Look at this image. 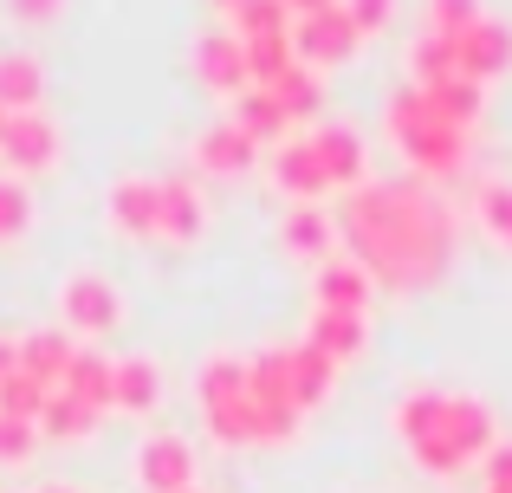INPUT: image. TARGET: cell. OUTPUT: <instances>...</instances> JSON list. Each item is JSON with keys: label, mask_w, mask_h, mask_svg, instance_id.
<instances>
[{"label": "cell", "mask_w": 512, "mask_h": 493, "mask_svg": "<svg viewBox=\"0 0 512 493\" xmlns=\"http://www.w3.org/2000/svg\"><path fill=\"white\" fill-rule=\"evenodd\" d=\"M344 234L357 247L363 273L376 286H396V292H409L415 279H435L448 247H454V228L441 221V208L422 202L409 182H370V189H357L344 208Z\"/></svg>", "instance_id": "1"}, {"label": "cell", "mask_w": 512, "mask_h": 493, "mask_svg": "<svg viewBox=\"0 0 512 493\" xmlns=\"http://www.w3.org/2000/svg\"><path fill=\"white\" fill-rule=\"evenodd\" d=\"M493 448H500V422H493V409L480 403V396H461V390H448V403H441V422H435V435H422V442L409 448V461L422 474H461V468H474V461H487Z\"/></svg>", "instance_id": "2"}, {"label": "cell", "mask_w": 512, "mask_h": 493, "mask_svg": "<svg viewBox=\"0 0 512 493\" xmlns=\"http://www.w3.org/2000/svg\"><path fill=\"white\" fill-rule=\"evenodd\" d=\"M383 124H389V137H396L402 163H415L422 176H454V169L467 163V130L441 124L422 85H402L396 98H389V117H383Z\"/></svg>", "instance_id": "3"}, {"label": "cell", "mask_w": 512, "mask_h": 493, "mask_svg": "<svg viewBox=\"0 0 512 493\" xmlns=\"http://www.w3.org/2000/svg\"><path fill=\"white\" fill-rule=\"evenodd\" d=\"M357 46H363V33H357V20L344 13V0H338V7L305 13V20L292 26V52H299V65H312V72L350 65V59H357Z\"/></svg>", "instance_id": "4"}, {"label": "cell", "mask_w": 512, "mask_h": 493, "mask_svg": "<svg viewBox=\"0 0 512 493\" xmlns=\"http://www.w3.org/2000/svg\"><path fill=\"white\" fill-rule=\"evenodd\" d=\"M130 474L143 493H195V448L175 429H150L130 455Z\"/></svg>", "instance_id": "5"}, {"label": "cell", "mask_w": 512, "mask_h": 493, "mask_svg": "<svg viewBox=\"0 0 512 493\" xmlns=\"http://www.w3.org/2000/svg\"><path fill=\"white\" fill-rule=\"evenodd\" d=\"M59 318L65 331H85V338H104V331L124 325V292L104 273H72L59 286Z\"/></svg>", "instance_id": "6"}, {"label": "cell", "mask_w": 512, "mask_h": 493, "mask_svg": "<svg viewBox=\"0 0 512 493\" xmlns=\"http://www.w3.org/2000/svg\"><path fill=\"white\" fill-rule=\"evenodd\" d=\"M104 221L124 241H163V182L156 176H117L104 195Z\"/></svg>", "instance_id": "7"}, {"label": "cell", "mask_w": 512, "mask_h": 493, "mask_svg": "<svg viewBox=\"0 0 512 493\" xmlns=\"http://www.w3.org/2000/svg\"><path fill=\"white\" fill-rule=\"evenodd\" d=\"M0 163H7V176H46V169H59V124H52L46 111H20L7 117V137H0Z\"/></svg>", "instance_id": "8"}, {"label": "cell", "mask_w": 512, "mask_h": 493, "mask_svg": "<svg viewBox=\"0 0 512 493\" xmlns=\"http://www.w3.org/2000/svg\"><path fill=\"white\" fill-rule=\"evenodd\" d=\"M266 176H273V189L286 195L292 208H318L331 195V176H325V163L312 156V143L305 137H286L273 150V163H266Z\"/></svg>", "instance_id": "9"}, {"label": "cell", "mask_w": 512, "mask_h": 493, "mask_svg": "<svg viewBox=\"0 0 512 493\" xmlns=\"http://www.w3.org/2000/svg\"><path fill=\"white\" fill-rule=\"evenodd\" d=\"M312 156L325 163V176H331V189H350L357 195L363 189V169H370V150H363V137L350 124H331V117H318L312 124Z\"/></svg>", "instance_id": "10"}, {"label": "cell", "mask_w": 512, "mask_h": 493, "mask_svg": "<svg viewBox=\"0 0 512 493\" xmlns=\"http://www.w3.org/2000/svg\"><path fill=\"white\" fill-rule=\"evenodd\" d=\"M195 78H201L208 91H221V98H240V91H253L247 39H234V33H201V39H195Z\"/></svg>", "instance_id": "11"}, {"label": "cell", "mask_w": 512, "mask_h": 493, "mask_svg": "<svg viewBox=\"0 0 512 493\" xmlns=\"http://www.w3.org/2000/svg\"><path fill=\"white\" fill-rule=\"evenodd\" d=\"M253 156H260V143H253L247 130H234V117H227V124H208L195 143H188V163H195L201 176H221V182L247 176Z\"/></svg>", "instance_id": "12"}, {"label": "cell", "mask_w": 512, "mask_h": 493, "mask_svg": "<svg viewBox=\"0 0 512 493\" xmlns=\"http://www.w3.org/2000/svg\"><path fill=\"white\" fill-rule=\"evenodd\" d=\"M454 52H461V78H474V85H493V78L512 72V26L487 13L480 26H467V33L454 39Z\"/></svg>", "instance_id": "13"}, {"label": "cell", "mask_w": 512, "mask_h": 493, "mask_svg": "<svg viewBox=\"0 0 512 493\" xmlns=\"http://www.w3.org/2000/svg\"><path fill=\"white\" fill-rule=\"evenodd\" d=\"M208 234V202H201L195 176H163V241L195 247Z\"/></svg>", "instance_id": "14"}, {"label": "cell", "mask_w": 512, "mask_h": 493, "mask_svg": "<svg viewBox=\"0 0 512 493\" xmlns=\"http://www.w3.org/2000/svg\"><path fill=\"white\" fill-rule=\"evenodd\" d=\"M39 104H46V65H39V52L7 46L0 52V111L20 117V111H39Z\"/></svg>", "instance_id": "15"}, {"label": "cell", "mask_w": 512, "mask_h": 493, "mask_svg": "<svg viewBox=\"0 0 512 493\" xmlns=\"http://www.w3.org/2000/svg\"><path fill=\"white\" fill-rule=\"evenodd\" d=\"M305 344H312V351H325L331 364H350V357L370 344V318H363V312H325V305H312Z\"/></svg>", "instance_id": "16"}, {"label": "cell", "mask_w": 512, "mask_h": 493, "mask_svg": "<svg viewBox=\"0 0 512 493\" xmlns=\"http://www.w3.org/2000/svg\"><path fill=\"white\" fill-rule=\"evenodd\" d=\"M286 370H292V403L299 409H325L338 390V364L312 344H286Z\"/></svg>", "instance_id": "17"}, {"label": "cell", "mask_w": 512, "mask_h": 493, "mask_svg": "<svg viewBox=\"0 0 512 493\" xmlns=\"http://www.w3.org/2000/svg\"><path fill=\"white\" fill-rule=\"evenodd\" d=\"M370 292H376V279L363 273L357 260L318 266V305H325V312H370Z\"/></svg>", "instance_id": "18"}, {"label": "cell", "mask_w": 512, "mask_h": 493, "mask_svg": "<svg viewBox=\"0 0 512 493\" xmlns=\"http://www.w3.org/2000/svg\"><path fill=\"white\" fill-rule=\"evenodd\" d=\"M72 357H78V344L65 338V331H26V338H20V370H26V377H39L46 390H59V383H65Z\"/></svg>", "instance_id": "19"}, {"label": "cell", "mask_w": 512, "mask_h": 493, "mask_svg": "<svg viewBox=\"0 0 512 493\" xmlns=\"http://www.w3.org/2000/svg\"><path fill=\"white\" fill-rule=\"evenodd\" d=\"M331 241H338V221H331L325 208H292L286 228H279V247H286L292 260H312V266H325Z\"/></svg>", "instance_id": "20"}, {"label": "cell", "mask_w": 512, "mask_h": 493, "mask_svg": "<svg viewBox=\"0 0 512 493\" xmlns=\"http://www.w3.org/2000/svg\"><path fill=\"white\" fill-rule=\"evenodd\" d=\"M163 403V370L150 357H117V390H111V409L124 416H150Z\"/></svg>", "instance_id": "21"}, {"label": "cell", "mask_w": 512, "mask_h": 493, "mask_svg": "<svg viewBox=\"0 0 512 493\" xmlns=\"http://www.w3.org/2000/svg\"><path fill=\"white\" fill-rule=\"evenodd\" d=\"M247 357H208V364L195 370V403L201 409H227V403H247Z\"/></svg>", "instance_id": "22"}, {"label": "cell", "mask_w": 512, "mask_h": 493, "mask_svg": "<svg viewBox=\"0 0 512 493\" xmlns=\"http://www.w3.org/2000/svg\"><path fill=\"white\" fill-rule=\"evenodd\" d=\"M59 390L78 396L85 409H98V416H104V409H111V390H117V364H111V357H98V351H78Z\"/></svg>", "instance_id": "23"}, {"label": "cell", "mask_w": 512, "mask_h": 493, "mask_svg": "<svg viewBox=\"0 0 512 493\" xmlns=\"http://www.w3.org/2000/svg\"><path fill=\"white\" fill-rule=\"evenodd\" d=\"M448 78H461V52H454V39H441V33H415V46H409V85L441 91Z\"/></svg>", "instance_id": "24"}, {"label": "cell", "mask_w": 512, "mask_h": 493, "mask_svg": "<svg viewBox=\"0 0 512 493\" xmlns=\"http://www.w3.org/2000/svg\"><path fill=\"white\" fill-rule=\"evenodd\" d=\"M234 130H247L253 143H273V150H279V143H286V130H292V117L279 111L273 91L253 85V91H240V98H234Z\"/></svg>", "instance_id": "25"}, {"label": "cell", "mask_w": 512, "mask_h": 493, "mask_svg": "<svg viewBox=\"0 0 512 493\" xmlns=\"http://www.w3.org/2000/svg\"><path fill=\"white\" fill-rule=\"evenodd\" d=\"M39 435H52V442H91V435H98V409H85L78 396L52 390L46 409H39Z\"/></svg>", "instance_id": "26"}, {"label": "cell", "mask_w": 512, "mask_h": 493, "mask_svg": "<svg viewBox=\"0 0 512 493\" xmlns=\"http://www.w3.org/2000/svg\"><path fill=\"white\" fill-rule=\"evenodd\" d=\"M273 98H279V111H286L292 124H318V111H325V78H318L312 65H292V72L273 85Z\"/></svg>", "instance_id": "27"}, {"label": "cell", "mask_w": 512, "mask_h": 493, "mask_svg": "<svg viewBox=\"0 0 512 493\" xmlns=\"http://www.w3.org/2000/svg\"><path fill=\"white\" fill-rule=\"evenodd\" d=\"M474 228L487 234L500 253H512V182H480V195H474Z\"/></svg>", "instance_id": "28"}, {"label": "cell", "mask_w": 512, "mask_h": 493, "mask_svg": "<svg viewBox=\"0 0 512 493\" xmlns=\"http://www.w3.org/2000/svg\"><path fill=\"white\" fill-rule=\"evenodd\" d=\"M428 104H435L441 124L474 130V124H480V111H487V85H474V78H448L441 91H428Z\"/></svg>", "instance_id": "29"}, {"label": "cell", "mask_w": 512, "mask_h": 493, "mask_svg": "<svg viewBox=\"0 0 512 493\" xmlns=\"http://www.w3.org/2000/svg\"><path fill=\"white\" fill-rule=\"evenodd\" d=\"M299 65V52H292V33H279V39H247V72H253V85L260 91H273L279 78Z\"/></svg>", "instance_id": "30"}, {"label": "cell", "mask_w": 512, "mask_h": 493, "mask_svg": "<svg viewBox=\"0 0 512 493\" xmlns=\"http://www.w3.org/2000/svg\"><path fill=\"white\" fill-rule=\"evenodd\" d=\"M279 33H292L286 0H240L234 7V39H279Z\"/></svg>", "instance_id": "31"}, {"label": "cell", "mask_w": 512, "mask_h": 493, "mask_svg": "<svg viewBox=\"0 0 512 493\" xmlns=\"http://www.w3.org/2000/svg\"><path fill=\"white\" fill-rule=\"evenodd\" d=\"M46 383L39 377H26V370H7L0 377V416H13V422H39V409H46Z\"/></svg>", "instance_id": "32"}, {"label": "cell", "mask_w": 512, "mask_h": 493, "mask_svg": "<svg viewBox=\"0 0 512 493\" xmlns=\"http://www.w3.org/2000/svg\"><path fill=\"white\" fill-rule=\"evenodd\" d=\"M422 13H428V33L461 39L467 26H480V20H487V0H422Z\"/></svg>", "instance_id": "33"}, {"label": "cell", "mask_w": 512, "mask_h": 493, "mask_svg": "<svg viewBox=\"0 0 512 493\" xmlns=\"http://www.w3.org/2000/svg\"><path fill=\"white\" fill-rule=\"evenodd\" d=\"M26 228H33V195L20 176H0V247L26 241Z\"/></svg>", "instance_id": "34"}, {"label": "cell", "mask_w": 512, "mask_h": 493, "mask_svg": "<svg viewBox=\"0 0 512 493\" xmlns=\"http://www.w3.org/2000/svg\"><path fill=\"white\" fill-rule=\"evenodd\" d=\"M39 448V422H13L0 416V468H26Z\"/></svg>", "instance_id": "35"}, {"label": "cell", "mask_w": 512, "mask_h": 493, "mask_svg": "<svg viewBox=\"0 0 512 493\" xmlns=\"http://www.w3.org/2000/svg\"><path fill=\"white\" fill-rule=\"evenodd\" d=\"M344 13L357 20V33H363V39H376V33H389V26H396L402 0H344Z\"/></svg>", "instance_id": "36"}, {"label": "cell", "mask_w": 512, "mask_h": 493, "mask_svg": "<svg viewBox=\"0 0 512 493\" xmlns=\"http://www.w3.org/2000/svg\"><path fill=\"white\" fill-rule=\"evenodd\" d=\"M0 7H7V20H20V26H59L65 0H0Z\"/></svg>", "instance_id": "37"}, {"label": "cell", "mask_w": 512, "mask_h": 493, "mask_svg": "<svg viewBox=\"0 0 512 493\" xmlns=\"http://www.w3.org/2000/svg\"><path fill=\"white\" fill-rule=\"evenodd\" d=\"M487 493H512V448H493L487 455Z\"/></svg>", "instance_id": "38"}, {"label": "cell", "mask_w": 512, "mask_h": 493, "mask_svg": "<svg viewBox=\"0 0 512 493\" xmlns=\"http://www.w3.org/2000/svg\"><path fill=\"white\" fill-rule=\"evenodd\" d=\"M7 370H20V338H0V377Z\"/></svg>", "instance_id": "39"}, {"label": "cell", "mask_w": 512, "mask_h": 493, "mask_svg": "<svg viewBox=\"0 0 512 493\" xmlns=\"http://www.w3.org/2000/svg\"><path fill=\"white\" fill-rule=\"evenodd\" d=\"M286 7H292V13L305 20V13H318V7H338V0H286Z\"/></svg>", "instance_id": "40"}, {"label": "cell", "mask_w": 512, "mask_h": 493, "mask_svg": "<svg viewBox=\"0 0 512 493\" xmlns=\"http://www.w3.org/2000/svg\"><path fill=\"white\" fill-rule=\"evenodd\" d=\"M39 493H78V487H39Z\"/></svg>", "instance_id": "41"}, {"label": "cell", "mask_w": 512, "mask_h": 493, "mask_svg": "<svg viewBox=\"0 0 512 493\" xmlns=\"http://www.w3.org/2000/svg\"><path fill=\"white\" fill-rule=\"evenodd\" d=\"M214 7H227V13H234V7H240V0H214Z\"/></svg>", "instance_id": "42"}, {"label": "cell", "mask_w": 512, "mask_h": 493, "mask_svg": "<svg viewBox=\"0 0 512 493\" xmlns=\"http://www.w3.org/2000/svg\"><path fill=\"white\" fill-rule=\"evenodd\" d=\"M0 137H7V111H0Z\"/></svg>", "instance_id": "43"}, {"label": "cell", "mask_w": 512, "mask_h": 493, "mask_svg": "<svg viewBox=\"0 0 512 493\" xmlns=\"http://www.w3.org/2000/svg\"><path fill=\"white\" fill-rule=\"evenodd\" d=\"M195 493H201V487H195Z\"/></svg>", "instance_id": "44"}]
</instances>
